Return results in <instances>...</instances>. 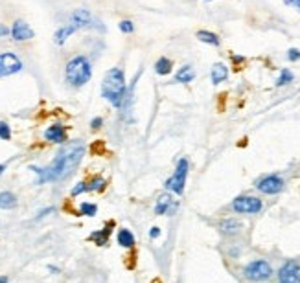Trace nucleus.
<instances>
[{
	"instance_id": "nucleus-22",
	"label": "nucleus",
	"mask_w": 300,
	"mask_h": 283,
	"mask_svg": "<svg viewBox=\"0 0 300 283\" xmlns=\"http://www.w3.org/2000/svg\"><path fill=\"white\" fill-rule=\"evenodd\" d=\"M197 39L201 43H207V44H212V46H219V37L212 31H207V30H201L197 31Z\"/></svg>"
},
{
	"instance_id": "nucleus-9",
	"label": "nucleus",
	"mask_w": 300,
	"mask_h": 283,
	"mask_svg": "<svg viewBox=\"0 0 300 283\" xmlns=\"http://www.w3.org/2000/svg\"><path fill=\"white\" fill-rule=\"evenodd\" d=\"M280 283H300V265L296 261H287L278 270Z\"/></svg>"
},
{
	"instance_id": "nucleus-23",
	"label": "nucleus",
	"mask_w": 300,
	"mask_h": 283,
	"mask_svg": "<svg viewBox=\"0 0 300 283\" xmlns=\"http://www.w3.org/2000/svg\"><path fill=\"white\" fill-rule=\"evenodd\" d=\"M87 187H88V192H100V190L105 187V180H103L102 177H94L90 182H87Z\"/></svg>"
},
{
	"instance_id": "nucleus-14",
	"label": "nucleus",
	"mask_w": 300,
	"mask_h": 283,
	"mask_svg": "<svg viewBox=\"0 0 300 283\" xmlns=\"http://www.w3.org/2000/svg\"><path fill=\"white\" fill-rule=\"evenodd\" d=\"M241 228H243V224L239 221H236V219H225V221H221V224H219V230L227 235L238 234Z\"/></svg>"
},
{
	"instance_id": "nucleus-31",
	"label": "nucleus",
	"mask_w": 300,
	"mask_h": 283,
	"mask_svg": "<svg viewBox=\"0 0 300 283\" xmlns=\"http://www.w3.org/2000/svg\"><path fill=\"white\" fill-rule=\"evenodd\" d=\"M287 6H291V8H296V9H300V0H284Z\"/></svg>"
},
{
	"instance_id": "nucleus-19",
	"label": "nucleus",
	"mask_w": 300,
	"mask_h": 283,
	"mask_svg": "<svg viewBox=\"0 0 300 283\" xmlns=\"http://www.w3.org/2000/svg\"><path fill=\"white\" fill-rule=\"evenodd\" d=\"M17 206V197L11 192H2L0 193V208L2 210H11Z\"/></svg>"
},
{
	"instance_id": "nucleus-7",
	"label": "nucleus",
	"mask_w": 300,
	"mask_h": 283,
	"mask_svg": "<svg viewBox=\"0 0 300 283\" xmlns=\"http://www.w3.org/2000/svg\"><path fill=\"white\" fill-rule=\"evenodd\" d=\"M22 70V61L18 59L15 53L4 52L0 53V78H6V76H13Z\"/></svg>"
},
{
	"instance_id": "nucleus-13",
	"label": "nucleus",
	"mask_w": 300,
	"mask_h": 283,
	"mask_svg": "<svg viewBox=\"0 0 300 283\" xmlns=\"http://www.w3.org/2000/svg\"><path fill=\"white\" fill-rule=\"evenodd\" d=\"M113 228H115V221H109L105 224V228H102V230H98V232H94V234H90V241H94V243L100 244V247L107 244V241H109V235H110V232H113Z\"/></svg>"
},
{
	"instance_id": "nucleus-18",
	"label": "nucleus",
	"mask_w": 300,
	"mask_h": 283,
	"mask_svg": "<svg viewBox=\"0 0 300 283\" xmlns=\"http://www.w3.org/2000/svg\"><path fill=\"white\" fill-rule=\"evenodd\" d=\"M194 78H195L194 68H192V66H182V68L177 72L175 81H177V83H190Z\"/></svg>"
},
{
	"instance_id": "nucleus-24",
	"label": "nucleus",
	"mask_w": 300,
	"mask_h": 283,
	"mask_svg": "<svg viewBox=\"0 0 300 283\" xmlns=\"http://www.w3.org/2000/svg\"><path fill=\"white\" fill-rule=\"evenodd\" d=\"M293 79H295V76H293V72H289V70H287V68H284L282 72H280V78H278V81H276V85H278V87H284V85L291 83Z\"/></svg>"
},
{
	"instance_id": "nucleus-3",
	"label": "nucleus",
	"mask_w": 300,
	"mask_h": 283,
	"mask_svg": "<svg viewBox=\"0 0 300 283\" xmlns=\"http://www.w3.org/2000/svg\"><path fill=\"white\" fill-rule=\"evenodd\" d=\"M90 76H92V66H90L87 57L78 55L74 59H70L68 65H66L65 78H66V83L72 85V87L76 88L83 87L85 83H88Z\"/></svg>"
},
{
	"instance_id": "nucleus-5",
	"label": "nucleus",
	"mask_w": 300,
	"mask_h": 283,
	"mask_svg": "<svg viewBox=\"0 0 300 283\" xmlns=\"http://www.w3.org/2000/svg\"><path fill=\"white\" fill-rule=\"evenodd\" d=\"M186 177H188V160L181 158V160L177 162L175 173L166 180V187H168L170 192L177 193V195H182L186 186Z\"/></svg>"
},
{
	"instance_id": "nucleus-34",
	"label": "nucleus",
	"mask_w": 300,
	"mask_h": 283,
	"mask_svg": "<svg viewBox=\"0 0 300 283\" xmlns=\"http://www.w3.org/2000/svg\"><path fill=\"white\" fill-rule=\"evenodd\" d=\"M0 283H8V278H6V276H0Z\"/></svg>"
},
{
	"instance_id": "nucleus-30",
	"label": "nucleus",
	"mask_w": 300,
	"mask_h": 283,
	"mask_svg": "<svg viewBox=\"0 0 300 283\" xmlns=\"http://www.w3.org/2000/svg\"><path fill=\"white\" fill-rule=\"evenodd\" d=\"M102 123H103L102 118H94L92 122H90V127H92V129H100V127H102Z\"/></svg>"
},
{
	"instance_id": "nucleus-12",
	"label": "nucleus",
	"mask_w": 300,
	"mask_h": 283,
	"mask_svg": "<svg viewBox=\"0 0 300 283\" xmlns=\"http://www.w3.org/2000/svg\"><path fill=\"white\" fill-rule=\"evenodd\" d=\"M44 138L48 142H53V144H63V142H66V129L61 123H55V125L48 127L44 131Z\"/></svg>"
},
{
	"instance_id": "nucleus-15",
	"label": "nucleus",
	"mask_w": 300,
	"mask_h": 283,
	"mask_svg": "<svg viewBox=\"0 0 300 283\" xmlns=\"http://www.w3.org/2000/svg\"><path fill=\"white\" fill-rule=\"evenodd\" d=\"M227 78H229V68H227L223 63H216V65L212 66V83L219 85V83H223Z\"/></svg>"
},
{
	"instance_id": "nucleus-32",
	"label": "nucleus",
	"mask_w": 300,
	"mask_h": 283,
	"mask_svg": "<svg viewBox=\"0 0 300 283\" xmlns=\"http://www.w3.org/2000/svg\"><path fill=\"white\" fill-rule=\"evenodd\" d=\"M159 235H160V228L159 227H153L149 230V237H153V239H155V237H159Z\"/></svg>"
},
{
	"instance_id": "nucleus-6",
	"label": "nucleus",
	"mask_w": 300,
	"mask_h": 283,
	"mask_svg": "<svg viewBox=\"0 0 300 283\" xmlns=\"http://www.w3.org/2000/svg\"><path fill=\"white\" fill-rule=\"evenodd\" d=\"M261 200L258 197L251 195H243L232 202V210L238 212V214H260L261 212Z\"/></svg>"
},
{
	"instance_id": "nucleus-8",
	"label": "nucleus",
	"mask_w": 300,
	"mask_h": 283,
	"mask_svg": "<svg viewBox=\"0 0 300 283\" xmlns=\"http://www.w3.org/2000/svg\"><path fill=\"white\" fill-rule=\"evenodd\" d=\"M256 187L265 195H276L284 190V179L278 175H267L261 180H258Z\"/></svg>"
},
{
	"instance_id": "nucleus-27",
	"label": "nucleus",
	"mask_w": 300,
	"mask_h": 283,
	"mask_svg": "<svg viewBox=\"0 0 300 283\" xmlns=\"http://www.w3.org/2000/svg\"><path fill=\"white\" fill-rule=\"evenodd\" d=\"M88 192V187H87V182H80V184H76V187H72V195H80V193H85Z\"/></svg>"
},
{
	"instance_id": "nucleus-29",
	"label": "nucleus",
	"mask_w": 300,
	"mask_h": 283,
	"mask_svg": "<svg viewBox=\"0 0 300 283\" xmlns=\"http://www.w3.org/2000/svg\"><path fill=\"white\" fill-rule=\"evenodd\" d=\"M287 59H289V61H298L300 59V50L291 48L289 52H287Z\"/></svg>"
},
{
	"instance_id": "nucleus-26",
	"label": "nucleus",
	"mask_w": 300,
	"mask_h": 283,
	"mask_svg": "<svg viewBox=\"0 0 300 283\" xmlns=\"http://www.w3.org/2000/svg\"><path fill=\"white\" fill-rule=\"evenodd\" d=\"M0 138L2 140H9L11 138V129L6 122H0Z\"/></svg>"
},
{
	"instance_id": "nucleus-10",
	"label": "nucleus",
	"mask_w": 300,
	"mask_h": 283,
	"mask_svg": "<svg viewBox=\"0 0 300 283\" xmlns=\"http://www.w3.org/2000/svg\"><path fill=\"white\" fill-rule=\"evenodd\" d=\"M72 26L76 30H81V28H98L96 22H94L92 15L88 13L87 9H76L74 13H72Z\"/></svg>"
},
{
	"instance_id": "nucleus-25",
	"label": "nucleus",
	"mask_w": 300,
	"mask_h": 283,
	"mask_svg": "<svg viewBox=\"0 0 300 283\" xmlns=\"http://www.w3.org/2000/svg\"><path fill=\"white\" fill-rule=\"evenodd\" d=\"M81 215H87V217H94L98 212V206L96 204H90V202H83L80 208Z\"/></svg>"
},
{
	"instance_id": "nucleus-16",
	"label": "nucleus",
	"mask_w": 300,
	"mask_h": 283,
	"mask_svg": "<svg viewBox=\"0 0 300 283\" xmlns=\"http://www.w3.org/2000/svg\"><path fill=\"white\" fill-rule=\"evenodd\" d=\"M118 244L124 247V249H133L135 247V235H133V232L127 230V228H122L118 232Z\"/></svg>"
},
{
	"instance_id": "nucleus-21",
	"label": "nucleus",
	"mask_w": 300,
	"mask_h": 283,
	"mask_svg": "<svg viewBox=\"0 0 300 283\" xmlns=\"http://www.w3.org/2000/svg\"><path fill=\"white\" fill-rule=\"evenodd\" d=\"M172 66H173V63L170 61L168 57H160L159 61L155 63V72L159 76H168L170 72H172Z\"/></svg>"
},
{
	"instance_id": "nucleus-28",
	"label": "nucleus",
	"mask_w": 300,
	"mask_h": 283,
	"mask_svg": "<svg viewBox=\"0 0 300 283\" xmlns=\"http://www.w3.org/2000/svg\"><path fill=\"white\" fill-rule=\"evenodd\" d=\"M120 30L124 31V33H133L135 26H133V22H131V21H122V22H120Z\"/></svg>"
},
{
	"instance_id": "nucleus-2",
	"label": "nucleus",
	"mask_w": 300,
	"mask_h": 283,
	"mask_svg": "<svg viewBox=\"0 0 300 283\" xmlns=\"http://www.w3.org/2000/svg\"><path fill=\"white\" fill-rule=\"evenodd\" d=\"M125 94H127V83H125V76L122 68L109 70L103 78L102 83V96L115 107H120L124 103Z\"/></svg>"
},
{
	"instance_id": "nucleus-35",
	"label": "nucleus",
	"mask_w": 300,
	"mask_h": 283,
	"mask_svg": "<svg viewBox=\"0 0 300 283\" xmlns=\"http://www.w3.org/2000/svg\"><path fill=\"white\" fill-rule=\"evenodd\" d=\"M4 171H6V166H2V164H0V175L4 173Z\"/></svg>"
},
{
	"instance_id": "nucleus-33",
	"label": "nucleus",
	"mask_w": 300,
	"mask_h": 283,
	"mask_svg": "<svg viewBox=\"0 0 300 283\" xmlns=\"http://www.w3.org/2000/svg\"><path fill=\"white\" fill-rule=\"evenodd\" d=\"M6 33H9V30L6 26H0V35H6Z\"/></svg>"
},
{
	"instance_id": "nucleus-11",
	"label": "nucleus",
	"mask_w": 300,
	"mask_h": 283,
	"mask_svg": "<svg viewBox=\"0 0 300 283\" xmlns=\"http://www.w3.org/2000/svg\"><path fill=\"white\" fill-rule=\"evenodd\" d=\"M11 37L15 41H28L33 37V30L24 21H15L11 26Z\"/></svg>"
},
{
	"instance_id": "nucleus-20",
	"label": "nucleus",
	"mask_w": 300,
	"mask_h": 283,
	"mask_svg": "<svg viewBox=\"0 0 300 283\" xmlns=\"http://www.w3.org/2000/svg\"><path fill=\"white\" fill-rule=\"evenodd\" d=\"M170 208H172V197H170V195H162L159 200H157V206H155V214H157V215L168 214Z\"/></svg>"
},
{
	"instance_id": "nucleus-4",
	"label": "nucleus",
	"mask_w": 300,
	"mask_h": 283,
	"mask_svg": "<svg viewBox=\"0 0 300 283\" xmlns=\"http://www.w3.org/2000/svg\"><path fill=\"white\" fill-rule=\"evenodd\" d=\"M243 276L249 281H267L273 276V267L265 259H256V261H251L243 269Z\"/></svg>"
},
{
	"instance_id": "nucleus-1",
	"label": "nucleus",
	"mask_w": 300,
	"mask_h": 283,
	"mask_svg": "<svg viewBox=\"0 0 300 283\" xmlns=\"http://www.w3.org/2000/svg\"><path fill=\"white\" fill-rule=\"evenodd\" d=\"M83 144L81 142H72L70 145H66L61 153H59L55 160L50 164L48 167H31L39 175V182H55V180L66 179L76 167L80 166L81 158H83Z\"/></svg>"
},
{
	"instance_id": "nucleus-17",
	"label": "nucleus",
	"mask_w": 300,
	"mask_h": 283,
	"mask_svg": "<svg viewBox=\"0 0 300 283\" xmlns=\"http://www.w3.org/2000/svg\"><path fill=\"white\" fill-rule=\"evenodd\" d=\"M76 31V28L72 26H63V28H59L58 31H55V35H53V41H55V44H65L66 43V39L70 37L72 33Z\"/></svg>"
}]
</instances>
